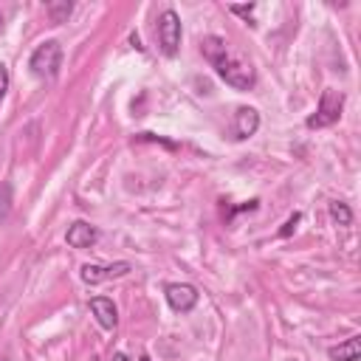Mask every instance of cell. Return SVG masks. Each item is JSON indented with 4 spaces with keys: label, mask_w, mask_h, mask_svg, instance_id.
Segmentation results:
<instances>
[{
    "label": "cell",
    "mask_w": 361,
    "mask_h": 361,
    "mask_svg": "<svg viewBox=\"0 0 361 361\" xmlns=\"http://www.w3.org/2000/svg\"><path fill=\"white\" fill-rule=\"evenodd\" d=\"M28 68L37 73V76H45V79H54L62 68V45L56 39H45L42 45L34 48L31 59H28Z\"/></svg>",
    "instance_id": "cell-2"
},
{
    "label": "cell",
    "mask_w": 361,
    "mask_h": 361,
    "mask_svg": "<svg viewBox=\"0 0 361 361\" xmlns=\"http://www.w3.org/2000/svg\"><path fill=\"white\" fill-rule=\"evenodd\" d=\"M158 45H161L164 56H175L180 48V17L172 8L161 11V17H158Z\"/></svg>",
    "instance_id": "cell-4"
},
{
    "label": "cell",
    "mask_w": 361,
    "mask_h": 361,
    "mask_svg": "<svg viewBox=\"0 0 361 361\" xmlns=\"http://www.w3.org/2000/svg\"><path fill=\"white\" fill-rule=\"evenodd\" d=\"M0 31H3V14H0Z\"/></svg>",
    "instance_id": "cell-18"
},
{
    "label": "cell",
    "mask_w": 361,
    "mask_h": 361,
    "mask_svg": "<svg viewBox=\"0 0 361 361\" xmlns=\"http://www.w3.org/2000/svg\"><path fill=\"white\" fill-rule=\"evenodd\" d=\"M327 355H330L333 361H358V355H361V338H358V336H350L344 344L330 347Z\"/></svg>",
    "instance_id": "cell-10"
},
{
    "label": "cell",
    "mask_w": 361,
    "mask_h": 361,
    "mask_svg": "<svg viewBox=\"0 0 361 361\" xmlns=\"http://www.w3.org/2000/svg\"><path fill=\"white\" fill-rule=\"evenodd\" d=\"M8 212H11V186L3 183L0 186V217H8Z\"/></svg>",
    "instance_id": "cell-13"
},
{
    "label": "cell",
    "mask_w": 361,
    "mask_h": 361,
    "mask_svg": "<svg viewBox=\"0 0 361 361\" xmlns=\"http://www.w3.org/2000/svg\"><path fill=\"white\" fill-rule=\"evenodd\" d=\"M203 56L209 59V65L217 71V76L231 85L234 90H251L257 85V71L251 65V59L240 51H234L223 37H203L200 42Z\"/></svg>",
    "instance_id": "cell-1"
},
{
    "label": "cell",
    "mask_w": 361,
    "mask_h": 361,
    "mask_svg": "<svg viewBox=\"0 0 361 361\" xmlns=\"http://www.w3.org/2000/svg\"><path fill=\"white\" fill-rule=\"evenodd\" d=\"M141 361H149V358H147V355H141Z\"/></svg>",
    "instance_id": "cell-19"
},
{
    "label": "cell",
    "mask_w": 361,
    "mask_h": 361,
    "mask_svg": "<svg viewBox=\"0 0 361 361\" xmlns=\"http://www.w3.org/2000/svg\"><path fill=\"white\" fill-rule=\"evenodd\" d=\"M6 90H8V68L0 65V99L6 96Z\"/></svg>",
    "instance_id": "cell-15"
},
{
    "label": "cell",
    "mask_w": 361,
    "mask_h": 361,
    "mask_svg": "<svg viewBox=\"0 0 361 361\" xmlns=\"http://www.w3.org/2000/svg\"><path fill=\"white\" fill-rule=\"evenodd\" d=\"M341 110H344V93L341 90H333V87H327V90H322V99H319V107H316V113L313 116H307V127L313 130H319V127H330V124H336L338 118H341Z\"/></svg>",
    "instance_id": "cell-3"
},
{
    "label": "cell",
    "mask_w": 361,
    "mask_h": 361,
    "mask_svg": "<svg viewBox=\"0 0 361 361\" xmlns=\"http://www.w3.org/2000/svg\"><path fill=\"white\" fill-rule=\"evenodd\" d=\"M113 361H130V358H127L124 353H116V355H113Z\"/></svg>",
    "instance_id": "cell-17"
},
{
    "label": "cell",
    "mask_w": 361,
    "mask_h": 361,
    "mask_svg": "<svg viewBox=\"0 0 361 361\" xmlns=\"http://www.w3.org/2000/svg\"><path fill=\"white\" fill-rule=\"evenodd\" d=\"M228 11H234V14H243V17H248V14L254 11V3H248V6H237V3H231V6H228Z\"/></svg>",
    "instance_id": "cell-16"
},
{
    "label": "cell",
    "mask_w": 361,
    "mask_h": 361,
    "mask_svg": "<svg viewBox=\"0 0 361 361\" xmlns=\"http://www.w3.org/2000/svg\"><path fill=\"white\" fill-rule=\"evenodd\" d=\"M96 237H99V231L90 223H85V220H76L68 228V234H65V240H68L71 248H90L96 243Z\"/></svg>",
    "instance_id": "cell-8"
},
{
    "label": "cell",
    "mask_w": 361,
    "mask_h": 361,
    "mask_svg": "<svg viewBox=\"0 0 361 361\" xmlns=\"http://www.w3.org/2000/svg\"><path fill=\"white\" fill-rule=\"evenodd\" d=\"M164 293H166L169 307L178 310V313H189L197 305V290L192 285H186V282H172V285L164 288Z\"/></svg>",
    "instance_id": "cell-6"
},
{
    "label": "cell",
    "mask_w": 361,
    "mask_h": 361,
    "mask_svg": "<svg viewBox=\"0 0 361 361\" xmlns=\"http://www.w3.org/2000/svg\"><path fill=\"white\" fill-rule=\"evenodd\" d=\"M330 217H333L338 226H350V223H353V212H350V206L341 203V200H333V203H330Z\"/></svg>",
    "instance_id": "cell-11"
},
{
    "label": "cell",
    "mask_w": 361,
    "mask_h": 361,
    "mask_svg": "<svg viewBox=\"0 0 361 361\" xmlns=\"http://www.w3.org/2000/svg\"><path fill=\"white\" fill-rule=\"evenodd\" d=\"M133 265L130 262H113V265H82L79 276L82 282L87 285H99V282H107V279H118L124 274H130Z\"/></svg>",
    "instance_id": "cell-5"
},
{
    "label": "cell",
    "mask_w": 361,
    "mask_h": 361,
    "mask_svg": "<svg viewBox=\"0 0 361 361\" xmlns=\"http://www.w3.org/2000/svg\"><path fill=\"white\" fill-rule=\"evenodd\" d=\"M299 220H302V214L296 212V214H293V217H290V220H288V223L282 226V231H279V237H288V234H290V231L296 228V223H299Z\"/></svg>",
    "instance_id": "cell-14"
},
{
    "label": "cell",
    "mask_w": 361,
    "mask_h": 361,
    "mask_svg": "<svg viewBox=\"0 0 361 361\" xmlns=\"http://www.w3.org/2000/svg\"><path fill=\"white\" fill-rule=\"evenodd\" d=\"M73 11V6L65 0V3H48V14H51V23H65L68 14Z\"/></svg>",
    "instance_id": "cell-12"
},
{
    "label": "cell",
    "mask_w": 361,
    "mask_h": 361,
    "mask_svg": "<svg viewBox=\"0 0 361 361\" xmlns=\"http://www.w3.org/2000/svg\"><path fill=\"white\" fill-rule=\"evenodd\" d=\"M259 130V113L254 107H237L234 113V133L237 138H251Z\"/></svg>",
    "instance_id": "cell-9"
},
{
    "label": "cell",
    "mask_w": 361,
    "mask_h": 361,
    "mask_svg": "<svg viewBox=\"0 0 361 361\" xmlns=\"http://www.w3.org/2000/svg\"><path fill=\"white\" fill-rule=\"evenodd\" d=\"M90 310H93L96 322H99L104 330H113V327L118 324V310H116L113 299H107V296H93V299H90Z\"/></svg>",
    "instance_id": "cell-7"
}]
</instances>
